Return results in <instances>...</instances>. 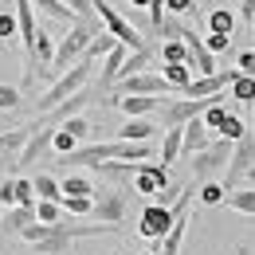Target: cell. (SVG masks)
I'll use <instances>...</instances> for the list:
<instances>
[{"instance_id": "cell-6", "label": "cell", "mask_w": 255, "mask_h": 255, "mask_svg": "<svg viewBox=\"0 0 255 255\" xmlns=\"http://www.w3.org/2000/svg\"><path fill=\"white\" fill-rule=\"evenodd\" d=\"M204 106H208L204 98H189V95L169 98L165 95V102H161V126H185V122L204 114Z\"/></svg>"}, {"instance_id": "cell-5", "label": "cell", "mask_w": 255, "mask_h": 255, "mask_svg": "<svg viewBox=\"0 0 255 255\" xmlns=\"http://www.w3.org/2000/svg\"><path fill=\"white\" fill-rule=\"evenodd\" d=\"M95 12H98V20H102V28L114 35V39H122V43H126V47H133V51H137V47H145L141 32L129 24L118 8H110V0H95Z\"/></svg>"}, {"instance_id": "cell-21", "label": "cell", "mask_w": 255, "mask_h": 255, "mask_svg": "<svg viewBox=\"0 0 255 255\" xmlns=\"http://www.w3.org/2000/svg\"><path fill=\"white\" fill-rule=\"evenodd\" d=\"M95 181L83 177V173H67L63 177V196H95Z\"/></svg>"}, {"instance_id": "cell-29", "label": "cell", "mask_w": 255, "mask_h": 255, "mask_svg": "<svg viewBox=\"0 0 255 255\" xmlns=\"http://www.w3.org/2000/svg\"><path fill=\"white\" fill-rule=\"evenodd\" d=\"M228 114H232V110L224 106L220 98H212V102L204 106V114H200V118H204V126H208V129H216V133H220V126H224V118H228Z\"/></svg>"}, {"instance_id": "cell-27", "label": "cell", "mask_w": 255, "mask_h": 255, "mask_svg": "<svg viewBox=\"0 0 255 255\" xmlns=\"http://www.w3.org/2000/svg\"><path fill=\"white\" fill-rule=\"evenodd\" d=\"M161 63H189V43H185V39H165Z\"/></svg>"}, {"instance_id": "cell-30", "label": "cell", "mask_w": 255, "mask_h": 255, "mask_svg": "<svg viewBox=\"0 0 255 255\" xmlns=\"http://www.w3.org/2000/svg\"><path fill=\"white\" fill-rule=\"evenodd\" d=\"M196 196H200V204H204V208H216V204L228 200V189H224L220 181H204V189L196 192Z\"/></svg>"}, {"instance_id": "cell-34", "label": "cell", "mask_w": 255, "mask_h": 255, "mask_svg": "<svg viewBox=\"0 0 255 255\" xmlns=\"http://www.w3.org/2000/svg\"><path fill=\"white\" fill-rule=\"evenodd\" d=\"M20 106V87H12V83H0V110L4 114H12Z\"/></svg>"}, {"instance_id": "cell-2", "label": "cell", "mask_w": 255, "mask_h": 255, "mask_svg": "<svg viewBox=\"0 0 255 255\" xmlns=\"http://www.w3.org/2000/svg\"><path fill=\"white\" fill-rule=\"evenodd\" d=\"M91 75H95V59L91 55H79L75 63L67 67L59 79H51V87H47V95H39V102H35V110L39 114H47V110H55L63 98H71V95H79L87 83H91Z\"/></svg>"}, {"instance_id": "cell-10", "label": "cell", "mask_w": 255, "mask_h": 255, "mask_svg": "<svg viewBox=\"0 0 255 255\" xmlns=\"http://www.w3.org/2000/svg\"><path fill=\"white\" fill-rule=\"evenodd\" d=\"M51 137H55V126L39 122V129H35L32 137H28V145L20 149V157H16V169H28V165H35V161H39L43 153H47V149H51Z\"/></svg>"}, {"instance_id": "cell-20", "label": "cell", "mask_w": 255, "mask_h": 255, "mask_svg": "<svg viewBox=\"0 0 255 255\" xmlns=\"http://www.w3.org/2000/svg\"><path fill=\"white\" fill-rule=\"evenodd\" d=\"M32 185H35V196H43V200H63V181H55L51 173H35Z\"/></svg>"}, {"instance_id": "cell-14", "label": "cell", "mask_w": 255, "mask_h": 255, "mask_svg": "<svg viewBox=\"0 0 255 255\" xmlns=\"http://www.w3.org/2000/svg\"><path fill=\"white\" fill-rule=\"evenodd\" d=\"M16 20H20V43H24V55L35 47V35H39V24H35V4L32 0H16Z\"/></svg>"}, {"instance_id": "cell-28", "label": "cell", "mask_w": 255, "mask_h": 255, "mask_svg": "<svg viewBox=\"0 0 255 255\" xmlns=\"http://www.w3.org/2000/svg\"><path fill=\"white\" fill-rule=\"evenodd\" d=\"M83 141L71 133V129H63V126H55V137H51V153L55 157H63V153H71V149H79Z\"/></svg>"}, {"instance_id": "cell-42", "label": "cell", "mask_w": 255, "mask_h": 255, "mask_svg": "<svg viewBox=\"0 0 255 255\" xmlns=\"http://www.w3.org/2000/svg\"><path fill=\"white\" fill-rule=\"evenodd\" d=\"M133 8H141V12H149V0H129Z\"/></svg>"}, {"instance_id": "cell-19", "label": "cell", "mask_w": 255, "mask_h": 255, "mask_svg": "<svg viewBox=\"0 0 255 255\" xmlns=\"http://www.w3.org/2000/svg\"><path fill=\"white\" fill-rule=\"evenodd\" d=\"M32 4L47 16V20H63V24H75V20H79V16L71 12V4H67V0H32Z\"/></svg>"}, {"instance_id": "cell-24", "label": "cell", "mask_w": 255, "mask_h": 255, "mask_svg": "<svg viewBox=\"0 0 255 255\" xmlns=\"http://www.w3.org/2000/svg\"><path fill=\"white\" fill-rule=\"evenodd\" d=\"M114 43H118V39H114V35L102 28V32H95V39L87 43V51H83V55H91V59H102V55H110V51H114Z\"/></svg>"}, {"instance_id": "cell-18", "label": "cell", "mask_w": 255, "mask_h": 255, "mask_svg": "<svg viewBox=\"0 0 255 255\" xmlns=\"http://www.w3.org/2000/svg\"><path fill=\"white\" fill-rule=\"evenodd\" d=\"M157 133V126L153 122H145V118H129L126 126H118V133L114 137H122V141H149Z\"/></svg>"}, {"instance_id": "cell-23", "label": "cell", "mask_w": 255, "mask_h": 255, "mask_svg": "<svg viewBox=\"0 0 255 255\" xmlns=\"http://www.w3.org/2000/svg\"><path fill=\"white\" fill-rule=\"evenodd\" d=\"M228 204L240 216H255V189H232L228 192Z\"/></svg>"}, {"instance_id": "cell-25", "label": "cell", "mask_w": 255, "mask_h": 255, "mask_svg": "<svg viewBox=\"0 0 255 255\" xmlns=\"http://www.w3.org/2000/svg\"><path fill=\"white\" fill-rule=\"evenodd\" d=\"M232 95H236V102H255V75L236 71V79H232Z\"/></svg>"}, {"instance_id": "cell-4", "label": "cell", "mask_w": 255, "mask_h": 255, "mask_svg": "<svg viewBox=\"0 0 255 255\" xmlns=\"http://www.w3.org/2000/svg\"><path fill=\"white\" fill-rule=\"evenodd\" d=\"M248 173H255V133L248 129L240 141H236V149H232V161H228V169H224V189L232 192Z\"/></svg>"}, {"instance_id": "cell-9", "label": "cell", "mask_w": 255, "mask_h": 255, "mask_svg": "<svg viewBox=\"0 0 255 255\" xmlns=\"http://www.w3.org/2000/svg\"><path fill=\"white\" fill-rule=\"evenodd\" d=\"M114 87H118L122 95H173L169 79H165V75H153V71H137V75H129V79H118Z\"/></svg>"}, {"instance_id": "cell-37", "label": "cell", "mask_w": 255, "mask_h": 255, "mask_svg": "<svg viewBox=\"0 0 255 255\" xmlns=\"http://www.w3.org/2000/svg\"><path fill=\"white\" fill-rule=\"evenodd\" d=\"M39 196H35V185L28 177H16V204H35Z\"/></svg>"}, {"instance_id": "cell-41", "label": "cell", "mask_w": 255, "mask_h": 255, "mask_svg": "<svg viewBox=\"0 0 255 255\" xmlns=\"http://www.w3.org/2000/svg\"><path fill=\"white\" fill-rule=\"evenodd\" d=\"M236 71H244V75H255V47L252 51H240V67Z\"/></svg>"}, {"instance_id": "cell-31", "label": "cell", "mask_w": 255, "mask_h": 255, "mask_svg": "<svg viewBox=\"0 0 255 255\" xmlns=\"http://www.w3.org/2000/svg\"><path fill=\"white\" fill-rule=\"evenodd\" d=\"M208 32H236V12L212 8V12H208Z\"/></svg>"}, {"instance_id": "cell-17", "label": "cell", "mask_w": 255, "mask_h": 255, "mask_svg": "<svg viewBox=\"0 0 255 255\" xmlns=\"http://www.w3.org/2000/svg\"><path fill=\"white\" fill-rule=\"evenodd\" d=\"M181 149H185V126H165V141H161L157 161L161 165H173L181 157Z\"/></svg>"}, {"instance_id": "cell-33", "label": "cell", "mask_w": 255, "mask_h": 255, "mask_svg": "<svg viewBox=\"0 0 255 255\" xmlns=\"http://www.w3.org/2000/svg\"><path fill=\"white\" fill-rule=\"evenodd\" d=\"M0 39H4V43H16V39H20V20H16V8H12V12H0Z\"/></svg>"}, {"instance_id": "cell-26", "label": "cell", "mask_w": 255, "mask_h": 255, "mask_svg": "<svg viewBox=\"0 0 255 255\" xmlns=\"http://www.w3.org/2000/svg\"><path fill=\"white\" fill-rule=\"evenodd\" d=\"M35 220H43V224H59L63 220V200H35Z\"/></svg>"}, {"instance_id": "cell-15", "label": "cell", "mask_w": 255, "mask_h": 255, "mask_svg": "<svg viewBox=\"0 0 255 255\" xmlns=\"http://www.w3.org/2000/svg\"><path fill=\"white\" fill-rule=\"evenodd\" d=\"M129 51H133V47H126V43L118 39V43H114V51H110V55H102V75H98V83H102V87L118 83V75H122V63H126Z\"/></svg>"}, {"instance_id": "cell-40", "label": "cell", "mask_w": 255, "mask_h": 255, "mask_svg": "<svg viewBox=\"0 0 255 255\" xmlns=\"http://www.w3.org/2000/svg\"><path fill=\"white\" fill-rule=\"evenodd\" d=\"M165 8L173 16H189V12H196V0H165Z\"/></svg>"}, {"instance_id": "cell-11", "label": "cell", "mask_w": 255, "mask_h": 255, "mask_svg": "<svg viewBox=\"0 0 255 255\" xmlns=\"http://www.w3.org/2000/svg\"><path fill=\"white\" fill-rule=\"evenodd\" d=\"M169 185V165L161 161H141L137 173H133V189L137 192H161Z\"/></svg>"}, {"instance_id": "cell-8", "label": "cell", "mask_w": 255, "mask_h": 255, "mask_svg": "<svg viewBox=\"0 0 255 255\" xmlns=\"http://www.w3.org/2000/svg\"><path fill=\"white\" fill-rule=\"evenodd\" d=\"M91 216L102 224H118L126 220V192H118V189H102L95 192V208H91Z\"/></svg>"}, {"instance_id": "cell-32", "label": "cell", "mask_w": 255, "mask_h": 255, "mask_svg": "<svg viewBox=\"0 0 255 255\" xmlns=\"http://www.w3.org/2000/svg\"><path fill=\"white\" fill-rule=\"evenodd\" d=\"M95 196H63V212L67 216H91Z\"/></svg>"}, {"instance_id": "cell-39", "label": "cell", "mask_w": 255, "mask_h": 255, "mask_svg": "<svg viewBox=\"0 0 255 255\" xmlns=\"http://www.w3.org/2000/svg\"><path fill=\"white\" fill-rule=\"evenodd\" d=\"M16 204V177H4L0 181V208H12Z\"/></svg>"}, {"instance_id": "cell-12", "label": "cell", "mask_w": 255, "mask_h": 255, "mask_svg": "<svg viewBox=\"0 0 255 255\" xmlns=\"http://www.w3.org/2000/svg\"><path fill=\"white\" fill-rule=\"evenodd\" d=\"M32 220H35V204H12V208L0 212V232L4 236H20Z\"/></svg>"}, {"instance_id": "cell-7", "label": "cell", "mask_w": 255, "mask_h": 255, "mask_svg": "<svg viewBox=\"0 0 255 255\" xmlns=\"http://www.w3.org/2000/svg\"><path fill=\"white\" fill-rule=\"evenodd\" d=\"M173 220H177V216H173V204H145L137 228H141L145 240H165L169 228H173Z\"/></svg>"}, {"instance_id": "cell-1", "label": "cell", "mask_w": 255, "mask_h": 255, "mask_svg": "<svg viewBox=\"0 0 255 255\" xmlns=\"http://www.w3.org/2000/svg\"><path fill=\"white\" fill-rule=\"evenodd\" d=\"M118 228L114 224H71V220H59V224H43V220H32L24 232H20V240L24 244H32L39 255H63L71 252V244L75 240H95V236H114Z\"/></svg>"}, {"instance_id": "cell-3", "label": "cell", "mask_w": 255, "mask_h": 255, "mask_svg": "<svg viewBox=\"0 0 255 255\" xmlns=\"http://www.w3.org/2000/svg\"><path fill=\"white\" fill-rule=\"evenodd\" d=\"M232 149H236L232 137H216V141H208L200 153H192V177H196V181H212L220 169H228Z\"/></svg>"}, {"instance_id": "cell-22", "label": "cell", "mask_w": 255, "mask_h": 255, "mask_svg": "<svg viewBox=\"0 0 255 255\" xmlns=\"http://www.w3.org/2000/svg\"><path fill=\"white\" fill-rule=\"evenodd\" d=\"M161 75L169 79V87H173L177 95H181V91L192 83V67H189V63H165V71H161Z\"/></svg>"}, {"instance_id": "cell-36", "label": "cell", "mask_w": 255, "mask_h": 255, "mask_svg": "<svg viewBox=\"0 0 255 255\" xmlns=\"http://www.w3.org/2000/svg\"><path fill=\"white\" fill-rule=\"evenodd\" d=\"M244 133H248V122H240L236 114H228V118H224V126H220V137H232V141H240Z\"/></svg>"}, {"instance_id": "cell-16", "label": "cell", "mask_w": 255, "mask_h": 255, "mask_svg": "<svg viewBox=\"0 0 255 255\" xmlns=\"http://www.w3.org/2000/svg\"><path fill=\"white\" fill-rule=\"evenodd\" d=\"M208 141H212V137H208V126H204V118H192V122H185V149H181V157H192V153H200Z\"/></svg>"}, {"instance_id": "cell-35", "label": "cell", "mask_w": 255, "mask_h": 255, "mask_svg": "<svg viewBox=\"0 0 255 255\" xmlns=\"http://www.w3.org/2000/svg\"><path fill=\"white\" fill-rule=\"evenodd\" d=\"M59 126H63V129H71V133H75L79 141H87V137H91V122H87L83 114H71L67 122H59Z\"/></svg>"}, {"instance_id": "cell-44", "label": "cell", "mask_w": 255, "mask_h": 255, "mask_svg": "<svg viewBox=\"0 0 255 255\" xmlns=\"http://www.w3.org/2000/svg\"><path fill=\"white\" fill-rule=\"evenodd\" d=\"M137 255H153V252H137Z\"/></svg>"}, {"instance_id": "cell-43", "label": "cell", "mask_w": 255, "mask_h": 255, "mask_svg": "<svg viewBox=\"0 0 255 255\" xmlns=\"http://www.w3.org/2000/svg\"><path fill=\"white\" fill-rule=\"evenodd\" d=\"M0 129H8V126H4V110H0Z\"/></svg>"}, {"instance_id": "cell-13", "label": "cell", "mask_w": 255, "mask_h": 255, "mask_svg": "<svg viewBox=\"0 0 255 255\" xmlns=\"http://www.w3.org/2000/svg\"><path fill=\"white\" fill-rule=\"evenodd\" d=\"M161 102H165V95H118V110L129 118H145V114L161 110Z\"/></svg>"}, {"instance_id": "cell-38", "label": "cell", "mask_w": 255, "mask_h": 255, "mask_svg": "<svg viewBox=\"0 0 255 255\" xmlns=\"http://www.w3.org/2000/svg\"><path fill=\"white\" fill-rule=\"evenodd\" d=\"M204 43H208V51H216V55H220V51H228V47H232V32H208V39H204Z\"/></svg>"}]
</instances>
